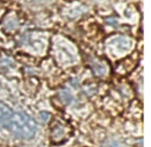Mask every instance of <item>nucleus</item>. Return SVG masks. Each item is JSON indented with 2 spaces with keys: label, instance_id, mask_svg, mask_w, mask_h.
Wrapping results in <instances>:
<instances>
[{
  "label": "nucleus",
  "instance_id": "1",
  "mask_svg": "<svg viewBox=\"0 0 151 147\" xmlns=\"http://www.w3.org/2000/svg\"><path fill=\"white\" fill-rule=\"evenodd\" d=\"M6 129L15 137L21 139L33 138L37 130L35 120L25 113L13 112Z\"/></svg>",
  "mask_w": 151,
  "mask_h": 147
},
{
  "label": "nucleus",
  "instance_id": "2",
  "mask_svg": "<svg viewBox=\"0 0 151 147\" xmlns=\"http://www.w3.org/2000/svg\"><path fill=\"white\" fill-rule=\"evenodd\" d=\"M12 114L13 111L9 106L0 102V128H6Z\"/></svg>",
  "mask_w": 151,
  "mask_h": 147
},
{
  "label": "nucleus",
  "instance_id": "3",
  "mask_svg": "<svg viewBox=\"0 0 151 147\" xmlns=\"http://www.w3.org/2000/svg\"><path fill=\"white\" fill-rule=\"evenodd\" d=\"M112 43L117 46L118 50L119 51H127L130 49L131 47V41H129L127 38L126 37H117L115 38L113 41H112Z\"/></svg>",
  "mask_w": 151,
  "mask_h": 147
},
{
  "label": "nucleus",
  "instance_id": "4",
  "mask_svg": "<svg viewBox=\"0 0 151 147\" xmlns=\"http://www.w3.org/2000/svg\"><path fill=\"white\" fill-rule=\"evenodd\" d=\"M41 117H42V119L43 122H47V120L49 119V114H48L47 113L42 112V113L41 114Z\"/></svg>",
  "mask_w": 151,
  "mask_h": 147
}]
</instances>
